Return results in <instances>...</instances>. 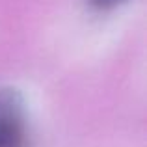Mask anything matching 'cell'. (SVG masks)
Listing matches in <instances>:
<instances>
[{
	"label": "cell",
	"instance_id": "cell-2",
	"mask_svg": "<svg viewBox=\"0 0 147 147\" xmlns=\"http://www.w3.org/2000/svg\"><path fill=\"white\" fill-rule=\"evenodd\" d=\"M93 6L100 7V9H108V7H115L119 6V4H123L125 0H90Z\"/></svg>",
	"mask_w": 147,
	"mask_h": 147
},
{
	"label": "cell",
	"instance_id": "cell-1",
	"mask_svg": "<svg viewBox=\"0 0 147 147\" xmlns=\"http://www.w3.org/2000/svg\"><path fill=\"white\" fill-rule=\"evenodd\" d=\"M0 147H28L26 106L11 88L0 90Z\"/></svg>",
	"mask_w": 147,
	"mask_h": 147
}]
</instances>
